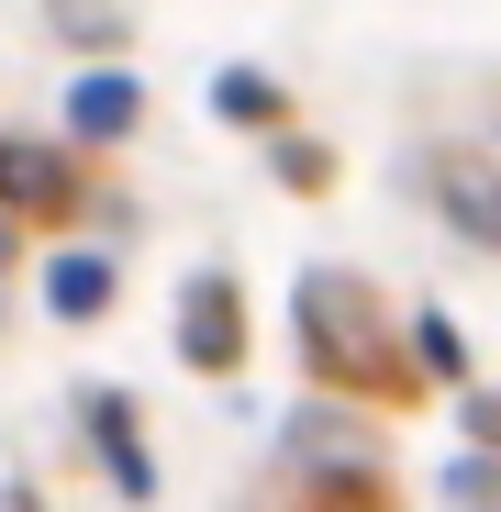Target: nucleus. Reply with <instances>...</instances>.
<instances>
[{"instance_id": "nucleus-1", "label": "nucleus", "mask_w": 501, "mask_h": 512, "mask_svg": "<svg viewBox=\"0 0 501 512\" xmlns=\"http://www.w3.org/2000/svg\"><path fill=\"white\" fill-rule=\"evenodd\" d=\"M0 201H12V212H67V201H78V167H67L56 145L0 134Z\"/></svg>"}, {"instance_id": "nucleus-2", "label": "nucleus", "mask_w": 501, "mask_h": 512, "mask_svg": "<svg viewBox=\"0 0 501 512\" xmlns=\"http://www.w3.org/2000/svg\"><path fill=\"white\" fill-rule=\"evenodd\" d=\"M179 346H190V368H234V357H245V301H234V279H201V290H190Z\"/></svg>"}, {"instance_id": "nucleus-3", "label": "nucleus", "mask_w": 501, "mask_h": 512, "mask_svg": "<svg viewBox=\"0 0 501 512\" xmlns=\"http://www.w3.org/2000/svg\"><path fill=\"white\" fill-rule=\"evenodd\" d=\"M435 212L457 223V234H479V245H501V179L479 156H435Z\"/></svg>"}, {"instance_id": "nucleus-4", "label": "nucleus", "mask_w": 501, "mask_h": 512, "mask_svg": "<svg viewBox=\"0 0 501 512\" xmlns=\"http://www.w3.org/2000/svg\"><path fill=\"white\" fill-rule=\"evenodd\" d=\"M45 301H56L67 323H90V312L112 301V268H101V256H56V268H45Z\"/></svg>"}, {"instance_id": "nucleus-5", "label": "nucleus", "mask_w": 501, "mask_h": 512, "mask_svg": "<svg viewBox=\"0 0 501 512\" xmlns=\"http://www.w3.org/2000/svg\"><path fill=\"white\" fill-rule=\"evenodd\" d=\"M134 123V78H78V134H123Z\"/></svg>"}, {"instance_id": "nucleus-6", "label": "nucleus", "mask_w": 501, "mask_h": 512, "mask_svg": "<svg viewBox=\"0 0 501 512\" xmlns=\"http://www.w3.org/2000/svg\"><path fill=\"white\" fill-rule=\"evenodd\" d=\"M212 101H223L234 123H279V90H268V78H245V67H223V78H212Z\"/></svg>"}, {"instance_id": "nucleus-7", "label": "nucleus", "mask_w": 501, "mask_h": 512, "mask_svg": "<svg viewBox=\"0 0 501 512\" xmlns=\"http://www.w3.org/2000/svg\"><path fill=\"white\" fill-rule=\"evenodd\" d=\"M0 268H12V223H0Z\"/></svg>"}]
</instances>
